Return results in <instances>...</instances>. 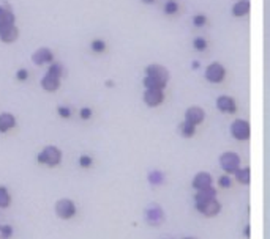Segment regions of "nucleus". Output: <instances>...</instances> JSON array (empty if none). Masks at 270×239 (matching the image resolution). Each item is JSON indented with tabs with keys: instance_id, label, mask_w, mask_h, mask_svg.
I'll return each mask as SVG.
<instances>
[{
	"instance_id": "21",
	"label": "nucleus",
	"mask_w": 270,
	"mask_h": 239,
	"mask_svg": "<svg viewBox=\"0 0 270 239\" xmlns=\"http://www.w3.org/2000/svg\"><path fill=\"white\" fill-rule=\"evenodd\" d=\"M11 205V195L5 186H0V209H5Z\"/></svg>"
},
{
	"instance_id": "26",
	"label": "nucleus",
	"mask_w": 270,
	"mask_h": 239,
	"mask_svg": "<svg viewBox=\"0 0 270 239\" xmlns=\"http://www.w3.org/2000/svg\"><path fill=\"white\" fill-rule=\"evenodd\" d=\"M47 73H51V74H54V76H57V77H60L62 79V76H63V73H65V71H63V66L60 65V63H51L49 65V68H47Z\"/></svg>"
},
{
	"instance_id": "4",
	"label": "nucleus",
	"mask_w": 270,
	"mask_h": 239,
	"mask_svg": "<svg viewBox=\"0 0 270 239\" xmlns=\"http://www.w3.org/2000/svg\"><path fill=\"white\" fill-rule=\"evenodd\" d=\"M220 165L226 173H235L240 169V157L237 153L228 151V153H223L220 156Z\"/></svg>"
},
{
	"instance_id": "16",
	"label": "nucleus",
	"mask_w": 270,
	"mask_h": 239,
	"mask_svg": "<svg viewBox=\"0 0 270 239\" xmlns=\"http://www.w3.org/2000/svg\"><path fill=\"white\" fill-rule=\"evenodd\" d=\"M192 186L196 189V190H202V189H207L212 186V177L210 173L207 172H199L196 175V177L193 178V182Z\"/></svg>"
},
{
	"instance_id": "27",
	"label": "nucleus",
	"mask_w": 270,
	"mask_h": 239,
	"mask_svg": "<svg viewBox=\"0 0 270 239\" xmlns=\"http://www.w3.org/2000/svg\"><path fill=\"white\" fill-rule=\"evenodd\" d=\"M193 47H194L196 51H199V52H202V51L207 49V41H205V38H202V36L194 38V39H193Z\"/></svg>"
},
{
	"instance_id": "28",
	"label": "nucleus",
	"mask_w": 270,
	"mask_h": 239,
	"mask_svg": "<svg viewBox=\"0 0 270 239\" xmlns=\"http://www.w3.org/2000/svg\"><path fill=\"white\" fill-rule=\"evenodd\" d=\"M14 233V230L11 225H2L0 227V238L2 239H10Z\"/></svg>"
},
{
	"instance_id": "8",
	"label": "nucleus",
	"mask_w": 270,
	"mask_h": 239,
	"mask_svg": "<svg viewBox=\"0 0 270 239\" xmlns=\"http://www.w3.org/2000/svg\"><path fill=\"white\" fill-rule=\"evenodd\" d=\"M146 219L149 222V225H154V227H158L163 224L164 220V212L163 209L160 208V205H152L149 206L147 211H146Z\"/></svg>"
},
{
	"instance_id": "37",
	"label": "nucleus",
	"mask_w": 270,
	"mask_h": 239,
	"mask_svg": "<svg viewBox=\"0 0 270 239\" xmlns=\"http://www.w3.org/2000/svg\"><path fill=\"white\" fill-rule=\"evenodd\" d=\"M113 85H114L113 81H108V82H106V87H113Z\"/></svg>"
},
{
	"instance_id": "12",
	"label": "nucleus",
	"mask_w": 270,
	"mask_h": 239,
	"mask_svg": "<svg viewBox=\"0 0 270 239\" xmlns=\"http://www.w3.org/2000/svg\"><path fill=\"white\" fill-rule=\"evenodd\" d=\"M16 26V16L8 6H0V31Z\"/></svg>"
},
{
	"instance_id": "38",
	"label": "nucleus",
	"mask_w": 270,
	"mask_h": 239,
	"mask_svg": "<svg viewBox=\"0 0 270 239\" xmlns=\"http://www.w3.org/2000/svg\"><path fill=\"white\" fill-rule=\"evenodd\" d=\"M184 239H194V238H184Z\"/></svg>"
},
{
	"instance_id": "34",
	"label": "nucleus",
	"mask_w": 270,
	"mask_h": 239,
	"mask_svg": "<svg viewBox=\"0 0 270 239\" xmlns=\"http://www.w3.org/2000/svg\"><path fill=\"white\" fill-rule=\"evenodd\" d=\"M218 182H220L221 187H231V184H232V181H231V178H229V177H221L218 179Z\"/></svg>"
},
{
	"instance_id": "2",
	"label": "nucleus",
	"mask_w": 270,
	"mask_h": 239,
	"mask_svg": "<svg viewBox=\"0 0 270 239\" xmlns=\"http://www.w3.org/2000/svg\"><path fill=\"white\" fill-rule=\"evenodd\" d=\"M146 76L152 79V81L158 82L161 87H164V89L169 82V71L163 65H158V63H154V65H149L146 68Z\"/></svg>"
},
{
	"instance_id": "3",
	"label": "nucleus",
	"mask_w": 270,
	"mask_h": 239,
	"mask_svg": "<svg viewBox=\"0 0 270 239\" xmlns=\"http://www.w3.org/2000/svg\"><path fill=\"white\" fill-rule=\"evenodd\" d=\"M77 212V208L73 200H70V198H62L57 203H55V214H57V217L63 219V220H70L76 216Z\"/></svg>"
},
{
	"instance_id": "7",
	"label": "nucleus",
	"mask_w": 270,
	"mask_h": 239,
	"mask_svg": "<svg viewBox=\"0 0 270 239\" xmlns=\"http://www.w3.org/2000/svg\"><path fill=\"white\" fill-rule=\"evenodd\" d=\"M32 61L35 63L37 66H43L46 63H54V54L49 47H39L34 54H32Z\"/></svg>"
},
{
	"instance_id": "5",
	"label": "nucleus",
	"mask_w": 270,
	"mask_h": 239,
	"mask_svg": "<svg viewBox=\"0 0 270 239\" xmlns=\"http://www.w3.org/2000/svg\"><path fill=\"white\" fill-rule=\"evenodd\" d=\"M231 134L235 140H248L251 134V127L247 120H235L231 124Z\"/></svg>"
},
{
	"instance_id": "30",
	"label": "nucleus",
	"mask_w": 270,
	"mask_h": 239,
	"mask_svg": "<svg viewBox=\"0 0 270 239\" xmlns=\"http://www.w3.org/2000/svg\"><path fill=\"white\" fill-rule=\"evenodd\" d=\"M57 114H59L60 118L68 120V118L71 117V109L67 107V106H59V107H57Z\"/></svg>"
},
{
	"instance_id": "32",
	"label": "nucleus",
	"mask_w": 270,
	"mask_h": 239,
	"mask_svg": "<svg viewBox=\"0 0 270 239\" xmlns=\"http://www.w3.org/2000/svg\"><path fill=\"white\" fill-rule=\"evenodd\" d=\"M16 79H18L19 82H26L27 79H29V71L26 68L18 69V73H16Z\"/></svg>"
},
{
	"instance_id": "22",
	"label": "nucleus",
	"mask_w": 270,
	"mask_h": 239,
	"mask_svg": "<svg viewBox=\"0 0 270 239\" xmlns=\"http://www.w3.org/2000/svg\"><path fill=\"white\" fill-rule=\"evenodd\" d=\"M163 11H164V14H168V16H174L179 11V2L177 0H168V2L164 3Z\"/></svg>"
},
{
	"instance_id": "14",
	"label": "nucleus",
	"mask_w": 270,
	"mask_h": 239,
	"mask_svg": "<svg viewBox=\"0 0 270 239\" xmlns=\"http://www.w3.org/2000/svg\"><path fill=\"white\" fill-rule=\"evenodd\" d=\"M41 87H43V90L46 91H57L60 89V77L57 76H54L51 73H46L41 79Z\"/></svg>"
},
{
	"instance_id": "33",
	"label": "nucleus",
	"mask_w": 270,
	"mask_h": 239,
	"mask_svg": "<svg viewBox=\"0 0 270 239\" xmlns=\"http://www.w3.org/2000/svg\"><path fill=\"white\" fill-rule=\"evenodd\" d=\"M79 117H81V120H90L92 118V109L82 107L81 110H79Z\"/></svg>"
},
{
	"instance_id": "24",
	"label": "nucleus",
	"mask_w": 270,
	"mask_h": 239,
	"mask_svg": "<svg viewBox=\"0 0 270 239\" xmlns=\"http://www.w3.org/2000/svg\"><path fill=\"white\" fill-rule=\"evenodd\" d=\"M90 49L95 54H103V52L106 51V41H105V39H100V38L93 39V41L90 43Z\"/></svg>"
},
{
	"instance_id": "25",
	"label": "nucleus",
	"mask_w": 270,
	"mask_h": 239,
	"mask_svg": "<svg viewBox=\"0 0 270 239\" xmlns=\"http://www.w3.org/2000/svg\"><path fill=\"white\" fill-rule=\"evenodd\" d=\"M149 181L152 182V184L158 186V184H161V182L164 181V175L161 172H158V170H154L152 173L149 175Z\"/></svg>"
},
{
	"instance_id": "10",
	"label": "nucleus",
	"mask_w": 270,
	"mask_h": 239,
	"mask_svg": "<svg viewBox=\"0 0 270 239\" xmlns=\"http://www.w3.org/2000/svg\"><path fill=\"white\" fill-rule=\"evenodd\" d=\"M196 209L199 211L201 214H204L205 217H213V216H217V214L221 211V205L215 198V200H212V202L202 203V205H196Z\"/></svg>"
},
{
	"instance_id": "19",
	"label": "nucleus",
	"mask_w": 270,
	"mask_h": 239,
	"mask_svg": "<svg viewBox=\"0 0 270 239\" xmlns=\"http://www.w3.org/2000/svg\"><path fill=\"white\" fill-rule=\"evenodd\" d=\"M250 13V0H239L235 2L232 6V14L235 18H242V16H247Z\"/></svg>"
},
{
	"instance_id": "31",
	"label": "nucleus",
	"mask_w": 270,
	"mask_h": 239,
	"mask_svg": "<svg viewBox=\"0 0 270 239\" xmlns=\"http://www.w3.org/2000/svg\"><path fill=\"white\" fill-rule=\"evenodd\" d=\"M205 22H207V18L204 14H196L193 18V26L194 27H204Z\"/></svg>"
},
{
	"instance_id": "20",
	"label": "nucleus",
	"mask_w": 270,
	"mask_h": 239,
	"mask_svg": "<svg viewBox=\"0 0 270 239\" xmlns=\"http://www.w3.org/2000/svg\"><path fill=\"white\" fill-rule=\"evenodd\" d=\"M179 131H180V134L184 135V137H187V139H190V137H193L194 135V132H196V126L194 124H192V123H188V121H182L180 124H179Z\"/></svg>"
},
{
	"instance_id": "29",
	"label": "nucleus",
	"mask_w": 270,
	"mask_h": 239,
	"mask_svg": "<svg viewBox=\"0 0 270 239\" xmlns=\"http://www.w3.org/2000/svg\"><path fill=\"white\" fill-rule=\"evenodd\" d=\"M92 164H93V159L89 154H82L79 157V167H82V169H90Z\"/></svg>"
},
{
	"instance_id": "35",
	"label": "nucleus",
	"mask_w": 270,
	"mask_h": 239,
	"mask_svg": "<svg viewBox=\"0 0 270 239\" xmlns=\"http://www.w3.org/2000/svg\"><path fill=\"white\" fill-rule=\"evenodd\" d=\"M245 236H250V227H247V228H245Z\"/></svg>"
},
{
	"instance_id": "6",
	"label": "nucleus",
	"mask_w": 270,
	"mask_h": 239,
	"mask_svg": "<svg viewBox=\"0 0 270 239\" xmlns=\"http://www.w3.org/2000/svg\"><path fill=\"white\" fill-rule=\"evenodd\" d=\"M226 77V69L225 66L221 65V63H210V65L207 66V69H205V79H207L209 82L212 84H220L223 82Z\"/></svg>"
},
{
	"instance_id": "11",
	"label": "nucleus",
	"mask_w": 270,
	"mask_h": 239,
	"mask_svg": "<svg viewBox=\"0 0 270 239\" xmlns=\"http://www.w3.org/2000/svg\"><path fill=\"white\" fill-rule=\"evenodd\" d=\"M204 118H205V112H204L201 107H197V106L188 107L187 112H185V121L192 123L194 126L201 124L204 121Z\"/></svg>"
},
{
	"instance_id": "15",
	"label": "nucleus",
	"mask_w": 270,
	"mask_h": 239,
	"mask_svg": "<svg viewBox=\"0 0 270 239\" xmlns=\"http://www.w3.org/2000/svg\"><path fill=\"white\" fill-rule=\"evenodd\" d=\"M215 198H217V190L210 186V187H207V189L197 190L196 195H194V205H202V203H207V202L215 200Z\"/></svg>"
},
{
	"instance_id": "13",
	"label": "nucleus",
	"mask_w": 270,
	"mask_h": 239,
	"mask_svg": "<svg viewBox=\"0 0 270 239\" xmlns=\"http://www.w3.org/2000/svg\"><path fill=\"white\" fill-rule=\"evenodd\" d=\"M217 107H218L220 112H223V114H234L237 110L235 99L231 98V96H226V94H223V96H218Z\"/></svg>"
},
{
	"instance_id": "36",
	"label": "nucleus",
	"mask_w": 270,
	"mask_h": 239,
	"mask_svg": "<svg viewBox=\"0 0 270 239\" xmlns=\"http://www.w3.org/2000/svg\"><path fill=\"white\" fill-rule=\"evenodd\" d=\"M142 2H144V3H154L155 0H142Z\"/></svg>"
},
{
	"instance_id": "23",
	"label": "nucleus",
	"mask_w": 270,
	"mask_h": 239,
	"mask_svg": "<svg viewBox=\"0 0 270 239\" xmlns=\"http://www.w3.org/2000/svg\"><path fill=\"white\" fill-rule=\"evenodd\" d=\"M235 178L242 184H250V169H239L235 172Z\"/></svg>"
},
{
	"instance_id": "1",
	"label": "nucleus",
	"mask_w": 270,
	"mask_h": 239,
	"mask_svg": "<svg viewBox=\"0 0 270 239\" xmlns=\"http://www.w3.org/2000/svg\"><path fill=\"white\" fill-rule=\"evenodd\" d=\"M62 156L63 154H62L60 148L49 145V147H44L38 153L37 162L39 165H46V167H51V169H54V167H57L62 162Z\"/></svg>"
},
{
	"instance_id": "9",
	"label": "nucleus",
	"mask_w": 270,
	"mask_h": 239,
	"mask_svg": "<svg viewBox=\"0 0 270 239\" xmlns=\"http://www.w3.org/2000/svg\"><path fill=\"white\" fill-rule=\"evenodd\" d=\"M142 99H144V102L149 107H158L160 104H163L164 93L163 90H146Z\"/></svg>"
},
{
	"instance_id": "18",
	"label": "nucleus",
	"mask_w": 270,
	"mask_h": 239,
	"mask_svg": "<svg viewBox=\"0 0 270 239\" xmlns=\"http://www.w3.org/2000/svg\"><path fill=\"white\" fill-rule=\"evenodd\" d=\"M19 38V29L13 26V27H8L5 30L0 31V41L5 43V44H11L14 43L16 39Z\"/></svg>"
},
{
	"instance_id": "17",
	"label": "nucleus",
	"mask_w": 270,
	"mask_h": 239,
	"mask_svg": "<svg viewBox=\"0 0 270 239\" xmlns=\"http://www.w3.org/2000/svg\"><path fill=\"white\" fill-rule=\"evenodd\" d=\"M16 127V117L10 112L0 114V134H6Z\"/></svg>"
}]
</instances>
